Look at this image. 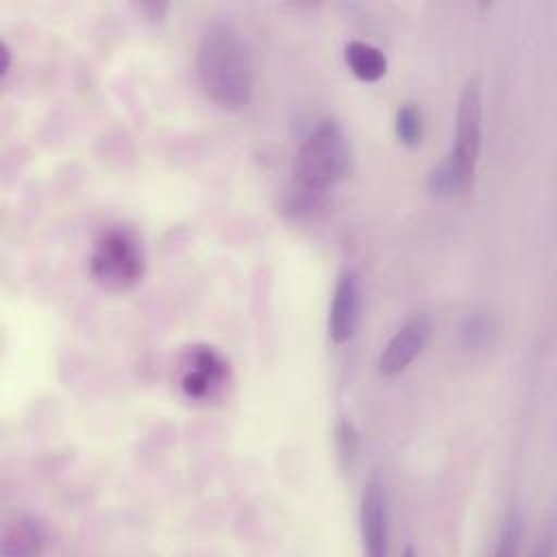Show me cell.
<instances>
[{
  "mask_svg": "<svg viewBox=\"0 0 557 557\" xmlns=\"http://www.w3.org/2000/svg\"><path fill=\"white\" fill-rule=\"evenodd\" d=\"M44 531L33 518H17L4 529L0 553L7 557L37 555L44 548Z\"/></svg>",
  "mask_w": 557,
  "mask_h": 557,
  "instance_id": "cell-9",
  "label": "cell"
},
{
  "mask_svg": "<svg viewBox=\"0 0 557 557\" xmlns=\"http://www.w3.org/2000/svg\"><path fill=\"white\" fill-rule=\"evenodd\" d=\"M196 70L205 94L218 107L237 111L250 102V48L231 22L213 20L205 26L196 52Z\"/></svg>",
  "mask_w": 557,
  "mask_h": 557,
  "instance_id": "cell-1",
  "label": "cell"
},
{
  "mask_svg": "<svg viewBox=\"0 0 557 557\" xmlns=\"http://www.w3.org/2000/svg\"><path fill=\"white\" fill-rule=\"evenodd\" d=\"M431 337V318L426 313H413L392 335L379 357V372L383 376H396L409 368V363L424 350Z\"/></svg>",
  "mask_w": 557,
  "mask_h": 557,
  "instance_id": "cell-6",
  "label": "cell"
},
{
  "mask_svg": "<svg viewBox=\"0 0 557 557\" xmlns=\"http://www.w3.org/2000/svg\"><path fill=\"white\" fill-rule=\"evenodd\" d=\"M361 540L370 557L389 553V509L383 483L370 479L361 494Z\"/></svg>",
  "mask_w": 557,
  "mask_h": 557,
  "instance_id": "cell-7",
  "label": "cell"
},
{
  "mask_svg": "<svg viewBox=\"0 0 557 557\" xmlns=\"http://www.w3.org/2000/svg\"><path fill=\"white\" fill-rule=\"evenodd\" d=\"M396 137L405 144V146H418L422 141L424 135V117L422 111L413 104V102H405L398 111H396Z\"/></svg>",
  "mask_w": 557,
  "mask_h": 557,
  "instance_id": "cell-11",
  "label": "cell"
},
{
  "mask_svg": "<svg viewBox=\"0 0 557 557\" xmlns=\"http://www.w3.org/2000/svg\"><path fill=\"white\" fill-rule=\"evenodd\" d=\"M481 89L476 81H468L457 104L455 144L429 174V189L433 194H461L472 185L481 152Z\"/></svg>",
  "mask_w": 557,
  "mask_h": 557,
  "instance_id": "cell-2",
  "label": "cell"
},
{
  "mask_svg": "<svg viewBox=\"0 0 557 557\" xmlns=\"http://www.w3.org/2000/svg\"><path fill=\"white\" fill-rule=\"evenodd\" d=\"M361 287L355 270H344L335 283L329 307V337L333 344H346L359 324Z\"/></svg>",
  "mask_w": 557,
  "mask_h": 557,
  "instance_id": "cell-8",
  "label": "cell"
},
{
  "mask_svg": "<svg viewBox=\"0 0 557 557\" xmlns=\"http://www.w3.org/2000/svg\"><path fill=\"white\" fill-rule=\"evenodd\" d=\"M337 448L342 457H352L357 450V433L350 422H339L337 426Z\"/></svg>",
  "mask_w": 557,
  "mask_h": 557,
  "instance_id": "cell-13",
  "label": "cell"
},
{
  "mask_svg": "<svg viewBox=\"0 0 557 557\" xmlns=\"http://www.w3.org/2000/svg\"><path fill=\"white\" fill-rule=\"evenodd\" d=\"M348 163L350 152L342 126L335 120H322L296 152L294 183L305 194H322L346 176Z\"/></svg>",
  "mask_w": 557,
  "mask_h": 557,
  "instance_id": "cell-3",
  "label": "cell"
},
{
  "mask_svg": "<svg viewBox=\"0 0 557 557\" xmlns=\"http://www.w3.org/2000/svg\"><path fill=\"white\" fill-rule=\"evenodd\" d=\"M344 59H346V65L350 67V72L366 83L379 81L387 72L385 54L376 46L361 41V39H352L346 44Z\"/></svg>",
  "mask_w": 557,
  "mask_h": 557,
  "instance_id": "cell-10",
  "label": "cell"
},
{
  "mask_svg": "<svg viewBox=\"0 0 557 557\" xmlns=\"http://www.w3.org/2000/svg\"><path fill=\"white\" fill-rule=\"evenodd\" d=\"M522 540V518L511 511L505 516L500 533H498V544H496V555H513L518 553V544Z\"/></svg>",
  "mask_w": 557,
  "mask_h": 557,
  "instance_id": "cell-12",
  "label": "cell"
},
{
  "mask_svg": "<svg viewBox=\"0 0 557 557\" xmlns=\"http://www.w3.org/2000/svg\"><path fill=\"white\" fill-rule=\"evenodd\" d=\"M231 376V368L226 357L207 344H191L178 357L176 379L181 392L189 400L209 403L215 400Z\"/></svg>",
  "mask_w": 557,
  "mask_h": 557,
  "instance_id": "cell-5",
  "label": "cell"
},
{
  "mask_svg": "<svg viewBox=\"0 0 557 557\" xmlns=\"http://www.w3.org/2000/svg\"><path fill=\"white\" fill-rule=\"evenodd\" d=\"M9 57H11V50H9V46L2 41V74H7L9 72Z\"/></svg>",
  "mask_w": 557,
  "mask_h": 557,
  "instance_id": "cell-15",
  "label": "cell"
},
{
  "mask_svg": "<svg viewBox=\"0 0 557 557\" xmlns=\"http://www.w3.org/2000/svg\"><path fill=\"white\" fill-rule=\"evenodd\" d=\"M139 9H141V11H150L148 17H161V15L165 13L168 4H139Z\"/></svg>",
  "mask_w": 557,
  "mask_h": 557,
  "instance_id": "cell-14",
  "label": "cell"
},
{
  "mask_svg": "<svg viewBox=\"0 0 557 557\" xmlns=\"http://www.w3.org/2000/svg\"><path fill=\"white\" fill-rule=\"evenodd\" d=\"M146 255L141 239L128 226L102 231L89 255L91 278L109 292H126L144 276Z\"/></svg>",
  "mask_w": 557,
  "mask_h": 557,
  "instance_id": "cell-4",
  "label": "cell"
}]
</instances>
